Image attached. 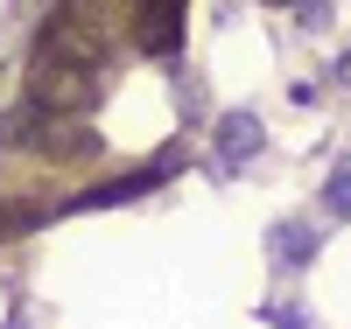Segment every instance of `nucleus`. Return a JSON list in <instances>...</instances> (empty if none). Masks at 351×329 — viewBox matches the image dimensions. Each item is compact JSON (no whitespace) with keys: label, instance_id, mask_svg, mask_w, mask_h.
I'll return each instance as SVG.
<instances>
[{"label":"nucleus","instance_id":"obj_2","mask_svg":"<svg viewBox=\"0 0 351 329\" xmlns=\"http://www.w3.org/2000/svg\"><path fill=\"white\" fill-rule=\"evenodd\" d=\"M141 8V42L148 49H169L176 42V14H183V0H134Z\"/></svg>","mask_w":351,"mask_h":329},{"label":"nucleus","instance_id":"obj_1","mask_svg":"<svg viewBox=\"0 0 351 329\" xmlns=\"http://www.w3.org/2000/svg\"><path fill=\"white\" fill-rule=\"evenodd\" d=\"M36 98H43L49 112H84V105H92V77H84L77 64H71V70L43 64V77H36Z\"/></svg>","mask_w":351,"mask_h":329}]
</instances>
